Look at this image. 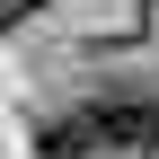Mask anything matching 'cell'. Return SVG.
<instances>
[{
	"mask_svg": "<svg viewBox=\"0 0 159 159\" xmlns=\"http://www.w3.org/2000/svg\"><path fill=\"white\" fill-rule=\"evenodd\" d=\"M80 133H89V150H150V115L142 97H97V106H80Z\"/></svg>",
	"mask_w": 159,
	"mask_h": 159,
	"instance_id": "obj_1",
	"label": "cell"
},
{
	"mask_svg": "<svg viewBox=\"0 0 159 159\" xmlns=\"http://www.w3.org/2000/svg\"><path fill=\"white\" fill-rule=\"evenodd\" d=\"M27 18H44V0H0V27H27Z\"/></svg>",
	"mask_w": 159,
	"mask_h": 159,
	"instance_id": "obj_2",
	"label": "cell"
},
{
	"mask_svg": "<svg viewBox=\"0 0 159 159\" xmlns=\"http://www.w3.org/2000/svg\"><path fill=\"white\" fill-rule=\"evenodd\" d=\"M142 115H150V150H159V97H142Z\"/></svg>",
	"mask_w": 159,
	"mask_h": 159,
	"instance_id": "obj_3",
	"label": "cell"
}]
</instances>
